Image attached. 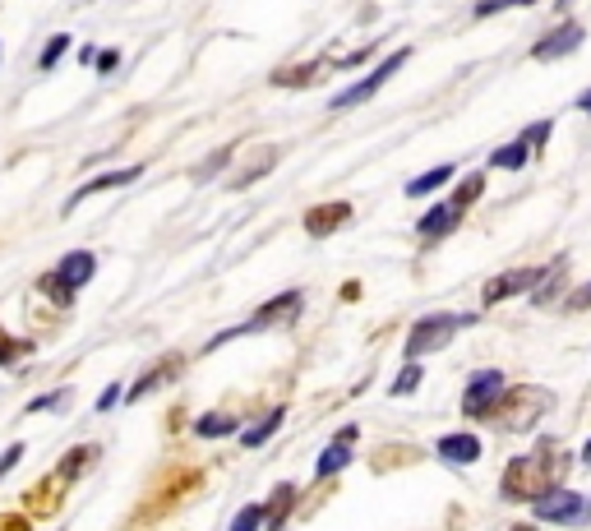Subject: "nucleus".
I'll list each match as a JSON object with an SVG mask.
<instances>
[{"label":"nucleus","instance_id":"obj_1","mask_svg":"<svg viewBox=\"0 0 591 531\" xmlns=\"http://www.w3.org/2000/svg\"><path fill=\"white\" fill-rule=\"evenodd\" d=\"M559 471H564V453H559V444L541 439V444L531 448L527 458L508 462L499 490H504V499H531V504H536L541 495L559 490Z\"/></svg>","mask_w":591,"mask_h":531},{"label":"nucleus","instance_id":"obj_2","mask_svg":"<svg viewBox=\"0 0 591 531\" xmlns=\"http://www.w3.org/2000/svg\"><path fill=\"white\" fill-rule=\"evenodd\" d=\"M467 324H476L471 314H425V319H416V324H411L402 356L416 365L421 356H430V351L448 347V342H453V333H458V328H467Z\"/></svg>","mask_w":591,"mask_h":531},{"label":"nucleus","instance_id":"obj_3","mask_svg":"<svg viewBox=\"0 0 591 531\" xmlns=\"http://www.w3.org/2000/svg\"><path fill=\"white\" fill-rule=\"evenodd\" d=\"M88 458H93V448H88V444H84V448H74V453H65V458H61V471H51L47 481L28 490V504H33V513H51V508H61L65 485H70L74 476L84 471Z\"/></svg>","mask_w":591,"mask_h":531},{"label":"nucleus","instance_id":"obj_4","mask_svg":"<svg viewBox=\"0 0 591 531\" xmlns=\"http://www.w3.org/2000/svg\"><path fill=\"white\" fill-rule=\"evenodd\" d=\"M301 305H305V296H301V291H282V296H273L268 305H259V310H254V319H250V324L227 328V333H222V338H213L208 347H222V342L241 338V333H259V328H273V324H282V319H296V314H301Z\"/></svg>","mask_w":591,"mask_h":531},{"label":"nucleus","instance_id":"obj_5","mask_svg":"<svg viewBox=\"0 0 591 531\" xmlns=\"http://www.w3.org/2000/svg\"><path fill=\"white\" fill-rule=\"evenodd\" d=\"M407 61H411V51H393V56H388V61H379V65H374V70H370V74H365L361 84H351L347 93H338V97H333V107L342 111V107H361V102H370V97L379 93V88H384L388 79H393V74H398V70H402V65H407Z\"/></svg>","mask_w":591,"mask_h":531},{"label":"nucleus","instance_id":"obj_6","mask_svg":"<svg viewBox=\"0 0 591 531\" xmlns=\"http://www.w3.org/2000/svg\"><path fill=\"white\" fill-rule=\"evenodd\" d=\"M536 518L541 522H559V527H582L591 518V504L573 490H550L536 499Z\"/></svg>","mask_w":591,"mask_h":531},{"label":"nucleus","instance_id":"obj_7","mask_svg":"<svg viewBox=\"0 0 591 531\" xmlns=\"http://www.w3.org/2000/svg\"><path fill=\"white\" fill-rule=\"evenodd\" d=\"M499 398H504V375L499 370H481L467 384V393H462V411L467 416H490L499 407Z\"/></svg>","mask_w":591,"mask_h":531},{"label":"nucleus","instance_id":"obj_8","mask_svg":"<svg viewBox=\"0 0 591 531\" xmlns=\"http://www.w3.org/2000/svg\"><path fill=\"white\" fill-rule=\"evenodd\" d=\"M582 37H587V28H582V24H559L555 33L541 37V42L531 47V56H536V61H564L568 51L582 47Z\"/></svg>","mask_w":591,"mask_h":531},{"label":"nucleus","instance_id":"obj_9","mask_svg":"<svg viewBox=\"0 0 591 531\" xmlns=\"http://www.w3.org/2000/svg\"><path fill=\"white\" fill-rule=\"evenodd\" d=\"M541 278H545L541 268H513V273H499V278L485 287V305H499V301H508V296H518V291H531Z\"/></svg>","mask_w":591,"mask_h":531},{"label":"nucleus","instance_id":"obj_10","mask_svg":"<svg viewBox=\"0 0 591 531\" xmlns=\"http://www.w3.org/2000/svg\"><path fill=\"white\" fill-rule=\"evenodd\" d=\"M347 222H351V204H314L310 213H305V236L324 241V236H333V231L347 227Z\"/></svg>","mask_w":591,"mask_h":531},{"label":"nucleus","instance_id":"obj_11","mask_svg":"<svg viewBox=\"0 0 591 531\" xmlns=\"http://www.w3.org/2000/svg\"><path fill=\"white\" fill-rule=\"evenodd\" d=\"M139 171H144V167H121V171H107V176H93V181L79 185V190L65 199V213H74V208L84 204V199H93V194H102V190H116V185H134V181H139Z\"/></svg>","mask_w":591,"mask_h":531},{"label":"nucleus","instance_id":"obj_12","mask_svg":"<svg viewBox=\"0 0 591 531\" xmlns=\"http://www.w3.org/2000/svg\"><path fill=\"white\" fill-rule=\"evenodd\" d=\"M93 273H97V259L88 250H74V254H65L61 264H56V273L51 278L61 282L65 291H79L84 282H93Z\"/></svg>","mask_w":591,"mask_h":531},{"label":"nucleus","instance_id":"obj_13","mask_svg":"<svg viewBox=\"0 0 591 531\" xmlns=\"http://www.w3.org/2000/svg\"><path fill=\"white\" fill-rule=\"evenodd\" d=\"M458 222H462V208L458 204H435L421 222H416V236H421V241H439V236H448Z\"/></svg>","mask_w":591,"mask_h":531},{"label":"nucleus","instance_id":"obj_14","mask_svg":"<svg viewBox=\"0 0 591 531\" xmlns=\"http://www.w3.org/2000/svg\"><path fill=\"white\" fill-rule=\"evenodd\" d=\"M351 444H356V425L338 430V444H328L324 453H319V467H314V476H319V481H324V476H338V471L351 462Z\"/></svg>","mask_w":591,"mask_h":531},{"label":"nucleus","instance_id":"obj_15","mask_svg":"<svg viewBox=\"0 0 591 531\" xmlns=\"http://www.w3.org/2000/svg\"><path fill=\"white\" fill-rule=\"evenodd\" d=\"M439 458L453 462V467H467V462L481 458V439L476 435H444L439 439Z\"/></svg>","mask_w":591,"mask_h":531},{"label":"nucleus","instance_id":"obj_16","mask_svg":"<svg viewBox=\"0 0 591 531\" xmlns=\"http://www.w3.org/2000/svg\"><path fill=\"white\" fill-rule=\"evenodd\" d=\"M291 499H296V485H287L282 481L278 490H273V499L264 504V527L268 531H282V522H287V508H291Z\"/></svg>","mask_w":591,"mask_h":531},{"label":"nucleus","instance_id":"obj_17","mask_svg":"<svg viewBox=\"0 0 591 531\" xmlns=\"http://www.w3.org/2000/svg\"><path fill=\"white\" fill-rule=\"evenodd\" d=\"M527 157H531L527 139H513V144H499L495 153H490V167L495 171H522L527 167Z\"/></svg>","mask_w":591,"mask_h":531},{"label":"nucleus","instance_id":"obj_18","mask_svg":"<svg viewBox=\"0 0 591 531\" xmlns=\"http://www.w3.org/2000/svg\"><path fill=\"white\" fill-rule=\"evenodd\" d=\"M176 375H181V361H162V365H153V370H148V375L139 379V384H134L130 393H125V398H130V402H139L144 393H153L157 384H167V379H176Z\"/></svg>","mask_w":591,"mask_h":531},{"label":"nucleus","instance_id":"obj_19","mask_svg":"<svg viewBox=\"0 0 591 531\" xmlns=\"http://www.w3.org/2000/svg\"><path fill=\"white\" fill-rule=\"evenodd\" d=\"M453 171H458V167H453V162H444V167H430V171H425V176H416V181H407V194H411V199H421V194H435L439 185H448V181H453Z\"/></svg>","mask_w":591,"mask_h":531},{"label":"nucleus","instance_id":"obj_20","mask_svg":"<svg viewBox=\"0 0 591 531\" xmlns=\"http://www.w3.org/2000/svg\"><path fill=\"white\" fill-rule=\"evenodd\" d=\"M282 416H287V411H282V407H273V411H268V416H264V421L254 425V430H245V435H241V444H245V448H259V444H268V439L278 435Z\"/></svg>","mask_w":591,"mask_h":531},{"label":"nucleus","instance_id":"obj_21","mask_svg":"<svg viewBox=\"0 0 591 531\" xmlns=\"http://www.w3.org/2000/svg\"><path fill=\"white\" fill-rule=\"evenodd\" d=\"M236 430V416H227V411H208V416H199V425H194V435L199 439H222Z\"/></svg>","mask_w":591,"mask_h":531},{"label":"nucleus","instance_id":"obj_22","mask_svg":"<svg viewBox=\"0 0 591 531\" xmlns=\"http://www.w3.org/2000/svg\"><path fill=\"white\" fill-rule=\"evenodd\" d=\"M416 384H421V365H402V375L393 379V388H388V393H393V398H407V393H416Z\"/></svg>","mask_w":591,"mask_h":531},{"label":"nucleus","instance_id":"obj_23","mask_svg":"<svg viewBox=\"0 0 591 531\" xmlns=\"http://www.w3.org/2000/svg\"><path fill=\"white\" fill-rule=\"evenodd\" d=\"M259 527H264V504H245L236 513V522H231V531H259Z\"/></svg>","mask_w":591,"mask_h":531},{"label":"nucleus","instance_id":"obj_24","mask_svg":"<svg viewBox=\"0 0 591 531\" xmlns=\"http://www.w3.org/2000/svg\"><path fill=\"white\" fill-rule=\"evenodd\" d=\"M273 162H278V148H264V157H259V162H254L245 176H236V190H241V185H250V181H259V176H268V167H273Z\"/></svg>","mask_w":591,"mask_h":531},{"label":"nucleus","instance_id":"obj_25","mask_svg":"<svg viewBox=\"0 0 591 531\" xmlns=\"http://www.w3.org/2000/svg\"><path fill=\"white\" fill-rule=\"evenodd\" d=\"M65 51H70V37H65V33H56V37L47 42V47H42V61H37V65H42V70H51V65L61 61Z\"/></svg>","mask_w":591,"mask_h":531},{"label":"nucleus","instance_id":"obj_26","mask_svg":"<svg viewBox=\"0 0 591 531\" xmlns=\"http://www.w3.org/2000/svg\"><path fill=\"white\" fill-rule=\"evenodd\" d=\"M481 185H485V176L481 171H476V176H467V181L458 185V194H453V199H448V204H458V208H467L471 199H476V194H481Z\"/></svg>","mask_w":591,"mask_h":531},{"label":"nucleus","instance_id":"obj_27","mask_svg":"<svg viewBox=\"0 0 591 531\" xmlns=\"http://www.w3.org/2000/svg\"><path fill=\"white\" fill-rule=\"evenodd\" d=\"M28 342H14V338H5V333H0V365H14V361H24L28 356Z\"/></svg>","mask_w":591,"mask_h":531},{"label":"nucleus","instance_id":"obj_28","mask_svg":"<svg viewBox=\"0 0 591 531\" xmlns=\"http://www.w3.org/2000/svg\"><path fill=\"white\" fill-rule=\"evenodd\" d=\"M513 5H531V0H481V5H476V19H490V14H499V10H513Z\"/></svg>","mask_w":591,"mask_h":531},{"label":"nucleus","instance_id":"obj_29","mask_svg":"<svg viewBox=\"0 0 591 531\" xmlns=\"http://www.w3.org/2000/svg\"><path fill=\"white\" fill-rule=\"evenodd\" d=\"M19 462H24V444H10L5 453H0V481H5V476H10Z\"/></svg>","mask_w":591,"mask_h":531},{"label":"nucleus","instance_id":"obj_30","mask_svg":"<svg viewBox=\"0 0 591 531\" xmlns=\"http://www.w3.org/2000/svg\"><path fill=\"white\" fill-rule=\"evenodd\" d=\"M314 79V65H305V70H278L273 74V84H310Z\"/></svg>","mask_w":591,"mask_h":531},{"label":"nucleus","instance_id":"obj_31","mask_svg":"<svg viewBox=\"0 0 591 531\" xmlns=\"http://www.w3.org/2000/svg\"><path fill=\"white\" fill-rule=\"evenodd\" d=\"M227 157H231V148H222V153H213V157H208L204 167H199V181H208V176H213L218 167H227Z\"/></svg>","mask_w":591,"mask_h":531},{"label":"nucleus","instance_id":"obj_32","mask_svg":"<svg viewBox=\"0 0 591 531\" xmlns=\"http://www.w3.org/2000/svg\"><path fill=\"white\" fill-rule=\"evenodd\" d=\"M545 134H550V121H536L527 134H522V139H527V148H541V144H545Z\"/></svg>","mask_w":591,"mask_h":531},{"label":"nucleus","instance_id":"obj_33","mask_svg":"<svg viewBox=\"0 0 591 531\" xmlns=\"http://www.w3.org/2000/svg\"><path fill=\"white\" fill-rule=\"evenodd\" d=\"M121 393H125L121 384H111L107 393H102V398H97V411H111V407H116V398H121Z\"/></svg>","mask_w":591,"mask_h":531},{"label":"nucleus","instance_id":"obj_34","mask_svg":"<svg viewBox=\"0 0 591 531\" xmlns=\"http://www.w3.org/2000/svg\"><path fill=\"white\" fill-rule=\"evenodd\" d=\"M587 305H591V287H578L568 296V310H587Z\"/></svg>","mask_w":591,"mask_h":531},{"label":"nucleus","instance_id":"obj_35","mask_svg":"<svg viewBox=\"0 0 591 531\" xmlns=\"http://www.w3.org/2000/svg\"><path fill=\"white\" fill-rule=\"evenodd\" d=\"M93 61H97V70H102V74H111V70H116V61H121V56H116V51H97Z\"/></svg>","mask_w":591,"mask_h":531},{"label":"nucleus","instance_id":"obj_36","mask_svg":"<svg viewBox=\"0 0 591 531\" xmlns=\"http://www.w3.org/2000/svg\"><path fill=\"white\" fill-rule=\"evenodd\" d=\"M0 531H28V522L19 518V513H5V518H0Z\"/></svg>","mask_w":591,"mask_h":531},{"label":"nucleus","instance_id":"obj_37","mask_svg":"<svg viewBox=\"0 0 591 531\" xmlns=\"http://www.w3.org/2000/svg\"><path fill=\"white\" fill-rule=\"evenodd\" d=\"M61 402V393H47V398H37V402H28V411H47V407H56Z\"/></svg>","mask_w":591,"mask_h":531},{"label":"nucleus","instance_id":"obj_38","mask_svg":"<svg viewBox=\"0 0 591 531\" xmlns=\"http://www.w3.org/2000/svg\"><path fill=\"white\" fill-rule=\"evenodd\" d=\"M578 111H587V116H591V88H587V93L578 97Z\"/></svg>","mask_w":591,"mask_h":531},{"label":"nucleus","instance_id":"obj_39","mask_svg":"<svg viewBox=\"0 0 591 531\" xmlns=\"http://www.w3.org/2000/svg\"><path fill=\"white\" fill-rule=\"evenodd\" d=\"M582 462H587V467H591V439H587V444H582Z\"/></svg>","mask_w":591,"mask_h":531},{"label":"nucleus","instance_id":"obj_40","mask_svg":"<svg viewBox=\"0 0 591 531\" xmlns=\"http://www.w3.org/2000/svg\"><path fill=\"white\" fill-rule=\"evenodd\" d=\"M513 531H536V527H527V522H522V527H513Z\"/></svg>","mask_w":591,"mask_h":531},{"label":"nucleus","instance_id":"obj_41","mask_svg":"<svg viewBox=\"0 0 591 531\" xmlns=\"http://www.w3.org/2000/svg\"><path fill=\"white\" fill-rule=\"evenodd\" d=\"M559 5H573V0H559Z\"/></svg>","mask_w":591,"mask_h":531},{"label":"nucleus","instance_id":"obj_42","mask_svg":"<svg viewBox=\"0 0 591 531\" xmlns=\"http://www.w3.org/2000/svg\"><path fill=\"white\" fill-rule=\"evenodd\" d=\"M587 504H591V499H587Z\"/></svg>","mask_w":591,"mask_h":531}]
</instances>
